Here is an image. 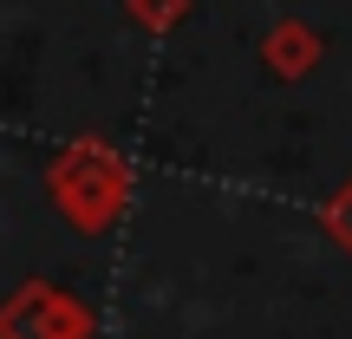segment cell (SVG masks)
I'll return each instance as SVG.
<instances>
[{
	"label": "cell",
	"mask_w": 352,
	"mask_h": 339,
	"mask_svg": "<svg viewBox=\"0 0 352 339\" xmlns=\"http://www.w3.org/2000/svg\"><path fill=\"white\" fill-rule=\"evenodd\" d=\"M46 202L72 235H111L131 209V157L104 138H72L46 164Z\"/></svg>",
	"instance_id": "6da1fadb"
},
{
	"label": "cell",
	"mask_w": 352,
	"mask_h": 339,
	"mask_svg": "<svg viewBox=\"0 0 352 339\" xmlns=\"http://www.w3.org/2000/svg\"><path fill=\"white\" fill-rule=\"evenodd\" d=\"M0 339H98V307L46 274L0 294Z\"/></svg>",
	"instance_id": "7a4b0ae2"
},
{
	"label": "cell",
	"mask_w": 352,
	"mask_h": 339,
	"mask_svg": "<svg viewBox=\"0 0 352 339\" xmlns=\"http://www.w3.org/2000/svg\"><path fill=\"white\" fill-rule=\"evenodd\" d=\"M320 59H327V39H320L307 20H274L261 33V65L274 78H287V85H294V78H314Z\"/></svg>",
	"instance_id": "3957f363"
},
{
	"label": "cell",
	"mask_w": 352,
	"mask_h": 339,
	"mask_svg": "<svg viewBox=\"0 0 352 339\" xmlns=\"http://www.w3.org/2000/svg\"><path fill=\"white\" fill-rule=\"evenodd\" d=\"M189 7H196V0H124V13H131V26H138V33H151V39H164V33H176V26L189 20Z\"/></svg>",
	"instance_id": "277c9868"
},
{
	"label": "cell",
	"mask_w": 352,
	"mask_h": 339,
	"mask_svg": "<svg viewBox=\"0 0 352 339\" xmlns=\"http://www.w3.org/2000/svg\"><path fill=\"white\" fill-rule=\"evenodd\" d=\"M314 222H320V235H327L333 248H340L346 261H352V176H346L340 189H333L327 202H320V215H314Z\"/></svg>",
	"instance_id": "5b68a950"
}]
</instances>
